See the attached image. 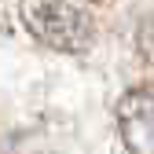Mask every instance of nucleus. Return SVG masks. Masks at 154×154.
Wrapping results in <instances>:
<instances>
[{
  "label": "nucleus",
  "instance_id": "nucleus-3",
  "mask_svg": "<svg viewBox=\"0 0 154 154\" xmlns=\"http://www.w3.org/2000/svg\"><path fill=\"white\" fill-rule=\"evenodd\" d=\"M136 48L143 55V63L154 66V15H147L143 22H140V29H136Z\"/></svg>",
  "mask_w": 154,
  "mask_h": 154
},
{
  "label": "nucleus",
  "instance_id": "nucleus-1",
  "mask_svg": "<svg viewBox=\"0 0 154 154\" xmlns=\"http://www.w3.org/2000/svg\"><path fill=\"white\" fill-rule=\"evenodd\" d=\"M22 26L29 37L55 51H85L95 37L88 11H81L70 0H22Z\"/></svg>",
  "mask_w": 154,
  "mask_h": 154
},
{
  "label": "nucleus",
  "instance_id": "nucleus-2",
  "mask_svg": "<svg viewBox=\"0 0 154 154\" xmlns=\"http://www.w3.org/2000/svg\"><path fill=\"white\" fill-rule=\"evenodd\" d=\"M118 132L132 154H154V88H136L118 103Z\"/></svg>",
  "mask_w": 154,
  "mask_h": 154
}]
</instances>
